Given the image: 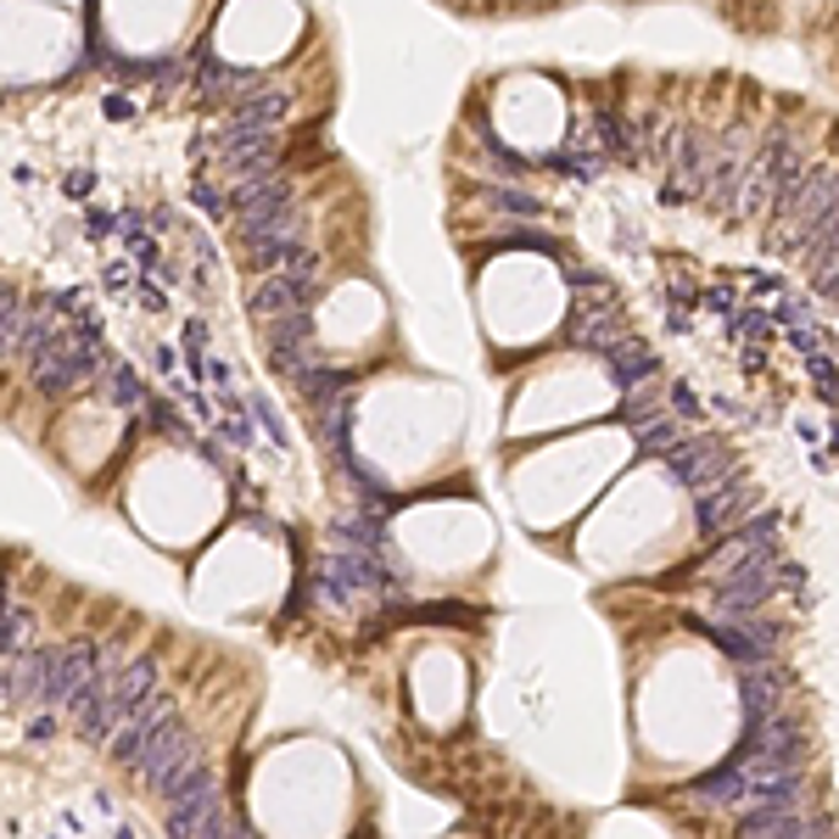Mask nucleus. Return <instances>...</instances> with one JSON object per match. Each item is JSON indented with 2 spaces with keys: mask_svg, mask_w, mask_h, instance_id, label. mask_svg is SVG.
<instances>
[{
  "mask_svg": "<svg viewBox=\"0 0 839 839\" xmlns=\"http://www.w3.org/2000/svg\"><path fill=\"white\" fill-rule=\"evenodd\" d=\"M839 208V168H817V174H806L773 213H778V224H773V246L778 252H789L817 219H828Z\"/></svg>",
  "mask_w": 839,
  "mask_h": 839,
  "instance_id": "obj_1",
  "label": "nucleus"
},
{
  "mask_svg": "<svg viewBox=\"0 0 839 839\" xmlns=\"http://www.w3.org/2000/svg\"><path fill=\"white\" fill-rule=\"evenodd\" d=\"M733 755L750 767V778H762V773H784V767H800V755H806V733H800V722H795V716L773 711V716H762V722H750V733H744V744H739Z\"/></svg>",
  "mask_w": 839,
  "mask_h": 839,
  "instance_id": "obj_2",
  "label": "nucleus"
},
{
  "mask_svg": "<svg viewBox=\"0 0 839 839\" xmlns=\"http://www.w3.org/2000/svg\"><path fill=\"white\" fill-rule=\"evenodd\" d=\"M129 767H135V778H140V784H151V789L162 795L174 778H185V773H197V767H202V750H197V739H191L174 716H168V722L140 744V755H135Z\"/></svg>",
  "mask_w": 839,
  "mask_h": 839,
  "instance_id": "obj_3",
  "label": "nucleus"
},
{
  "mask_svg": "<svg viewBox=\"0 0 839 839\" xmlns=\"http://www.w3.org/2000/svg\"><path fill=\"white\" fill-rule=\"evenodd\" d=\"M314 286H319V280H308V275H297V269H269V275L252 280V291H246V314L264 325V319H275V314L314 308Z\"/></svg>",
  "mask_w": 839,
  "mask_h": 839,
  "instance_id": "obj_4",
  "label": "nucleus"
},
{
  "mask_svg": "<svg viewBox=\"0 0 839 839\" xmlns=\"http://www.w3.org/2000/svg\"><path fill=\"white\" fill-rule=\"evenodd\" d=\"M168 716H174V700H168L162 689H151V694H146L135 711H124V716H118V728L107 733V750H113V762H124V767H129L135 755H140V744H146V739H151V733H157Z\"/></svg>",
  "mask_w": 839,
  "mask_h": 839,
  "instance_id": "obj_5",
  "label": "nucleus"
},
{
  "mask_svg": "<svg viewBox=\"0 0 839 839\" xmlns=\"http://www.w3.org/2000/svg\"><path fill=\"white\" fill-rule=\"evenodd\" d=\"M291 113V91H280V84H264V91H252L241 102L224 107V118H213L219 129H280Z\"/></svg>",
  "mask_w": 839,
  "mask_h": 839,
  "instance_id": "obj_6",
  "label": "nucleus"
},
{
  "mask_svg": "<svg viewBox=\"0 0 839 839\" xmlns=\"http://www.w3.org/2000/svg\"><path fill=\"white\" fill-rule=\"evenodd\" d=\"M235 235L241 241H264V235H302V208L291 202H252L235 208Z\"/></svg>",
  "mask_w": 839,
  "mask_h": 839,
  "instance_id": "obj_7",
  "label": "nucleus"
},
{
  "mask_svg": "<svg viewBox=\"0 0 839 839\" xmlns=\"http://www.w3.org/2000/svg\"><path fill=\"white\" fill-rule=\"evenodd\" d=\"M784 689H789V678H784L773 660H762V671H755V660H744V671H739V694H744V716H750V722L773 716V711L784 705Z\"/></svg>",
  "mask_w": 839,
  "mask_h": 839,
  "instance_id": "obj_8",
  "label": "nucleus"
},
{
  "mask_svg": "<svg viewBox=\"0 0 839 839\" xmlns=\"http://www.w3.org/2000/svg\"><path fill=\"white\" fill-rule=\"evenodd\" d=\"M314 432H319V443L330 448V459L342 465V459L353 454V443H348V432H353V392L330 397V403H314Z\"/></svg>",
  "mask_w": 839,
  "mask_h": 839,
  "instance_id": "obj_9",
  "label": "nucleus"
},
{
  "mask_svg": "<svg viewBox=\"0 0 839 839\" xmlns=\"http://www.w3.org/2000/svg\"><path fill=\"white\" fill-rule=\"evenodd\" d=\"M694 498H700V532H728V527H733V516L744 510L750 487H744L739 476H728L716 492L705 487V492H694Z\"/></svg>",
  "mask_w": 839,
  "mask_h": 839,
  "instance_id": "obj_10",
  "label": "nucleus"
},
{
  "mask_svg": "<svg viewBox=\"0 0 839 839\" xmlns=\"http://www.w3.org/2000/svg\"><path fill=\"white\" fill-rule=\"evenodd\" d=\"M291 386H297V397L314 408V403H330V397H342V392H353L359 381H353V370H336V364H308V370H297L291 375Z\"/></svg>",
  "mask_w": 839,
  "mask_h": 839,
  "instance_id": "obj_11",
  "label": "nucleus"
},
{
  "mask_svg": "<svg viewBox=\"0 0 839 839\" xmlns=\"http://www.w3.org/2000/svg\"><path fill=\"white\" fill-rule=\"evenodd\" d=\"M151 689H157V660H135V655H129V660L113 671V683H107V700H113L118 711H135V705H140Z\"/></svg>",
  "mask_w": 839,
  "mask_h": 839,
  "instance_id": "obj_12",
  "label": "nucleus"
},
{
  "mask_svg": "<svg viewBox=\"0 0 839 839\" xmlns=\"http://www.w3.org/2000/svg\"><path fill=\"white\" fill-rule=\"evenodd\" d=\"M744 789H750V767L739 762V755H728L716 773H705L694 784V800L700 806H733V800H744Z\"/></svg>",
  "mask_w": 839,
  "mask_h": 839,
  "instance_id": "obj_13",
  "label": "nucleus"
},
{
  "mask_svg": "<svg viewBox=\"0 0 839 839\" xmlns=\"http://www.w3.org/2000/svg\"><path fill=\"white\" fill-rule=\"evenodd\" d=\"M689 627H694V633H705V638H711L722 655H733L739 666H744V660H767V655H762V644L750 638V627H744V622H705V616H689Z\"/></svg>",
  "mask_w": 839,
  "mask_h": 839,
  "instance_id": "obj_14",
  "label": "nucleus"
},
{
  "mask_svg": "<svg viewBox=\"0 0 839 839\" xmlns=\"http://www.w3.org/2000/svg\"><path fill=\"white\" fill-rule=\"evenodd\" d=\"M739 833H755V839L762 833H822V822H806L795 806H750Z\"/></svg>",
  "mask_w": 839,
  "mask_h": 839,
  "instance_id": "obj_15",
  "label": "nucleus"
},
{
  "mask_svg": "<svg viewBox=\"0 0 839 839\" xmlns=\"http://www.w3.org/2000/svg\"><path fill=\"white\" fill-rule=\"evenodd\" d=\"M616 308H576L571 319V348H587V353H605L616 342Z\"/></svg>",
  "mask_w": 839,
  "mask_h": 839,
  "instance_id": "obj_16",
  "label": "nucleus"
},
{
  "mask_svg": "<svg viewBox=\"0 0 839 839\" xmlns=\"http://www.w3.org/2000/svg\"><path fill=\"white\" fill-rule=\"evenodd\" d=\"M605 364L616 370V381H622V386H638V381H649V375H655V353H649L644 342H633V336H616V342L605 348Z\"/></svg>",
  "mask_w": 839,
  "mask_h": 839,
  "instance_id": "obj_17",
  "label": "nucleus"
},
{
  "mask_svg": "<svg viewBox=\"0 0 839 839\" xmlns=\"http://www.w3.org/2000/svg\"><path fill=\"white\" fill-rule=\"evenodd\" d=\"M308 336H314V308H291V314H275V319H264V353L275 359V353H286V348L308 342Z\"/></svg>",
  "mask_w": 839,
  "mask_h": 839,
  "instance_id": "obj_18",
  "label": "nucleus"
},
{
  "mask_svg": "<svg viewBox=\"0 0 839 839\" xmlns=\"http://www.w3.org/2000/svg\"><path fill=\"white\" fill-rule=\"evenodd\" d=\"M168 833H224V800L168 806Z\"/></svg>",
  "mask_w": 839,
  "mask_h": 839,
  "instance_id": "obj_19",
  "label": "nucleus"
},
{
  "mask_svg": "<svg viewBox=\"0 0 839 839\" xmlns=\"http://www.w3.org/2000/svg\"><path fill=\"white\" fill-rule=\"evenodd\" d=\"M330 538L375 554V549L386 543V527H381V516H375V510H359V516H342V521H336V532H330Z\"/></svg>",
  "mask_w": 839,
  "mask_h": 839,
  "instance_id": "obj_20",
  "label": "nucleus"
},
{
  "mask_svg": "<svg viewBox=\"0 0 839 839\" xmlns=\"http://www.w3.org/2000/svg\"><path fill=\"white\" fill-rule=\"evenodd\" d=\"M102 386H107V397H113L118 408H135V414H140V408H146V397H151V392H146V381H140L129 364H107Z\"/></svg>",
  "mask_w": 839,
  "mask_h": 839,
  "instance_id": "obj_21",
  "label": "nucleus"
},
{
  "mask_svg": "<svg viewBox=\"0 0 839 839\" xmlns=\"http://www.w3.org/2000/svg\"><path fill=\"white\" fill-rule=\"evenodd\" d=\"M29 633H34V616L18 605V610H0V660H18L23 649H29Z\"/></svg>",
  "mask_w": 839,
  "mask_h": 839,
  "instance_id": "obj_22",
  "label": "nucleus"
},
{
  "mask_svg": "<svg viewBox=\"0 0 839 839\" xmlns=\"http://www.w3.org/2000/svg\"><path fill=\"white\" fill-rule=\"evenodd\" d=\"M29 319H34V302H12L7 314H0V359H18V348H23V330H29Z\"/></svg>",
  "mask_w": 839,
  "mask_h": 839,
  "instance_id": "obj_23",
  "label": "nucleus"
},
{
  "mask_svg": "<svg viewBox=\"0 0 839 839\" xmlns=\"http://www.w3.org/2000/svg\"><path fill=\"white\" fill-rule=\"evenodd\" d=\"M246 414H252V426H258V432H269V443H275V448H286V443H291V437H286L280 408H275L264 392H246Z\"/></svg>",
  "mask_w": 839,
  "mask_h": 839,
  "instance_id": "obj_24",
  "label": "nucleus"
},
{
  "mask_svg": "<svg viewBox=\"0 0 839 839\" xmlns=\"http://www.w3.org/2000/svg\"><path fill=\"white\" fill-rule=\"evenodd\" d=\"M487 202H492L498 213H516V219H538V213H543V202L527 197V191H516V185H492Z\"/></svg>",
  "mask_w": 839,
  "mask_h": 839,
  "instance_id": "obj_25",
  "label": "nucleus"
},
{
  "mask_svg": "<svg viewBox=\"0 0 839 839\" xmlns=\"http://www.w3.org/2000/svg\"><path fill=\"white\" fill-rule=\"evenodd\" d=\"M744 549H773V538H778V510H762V516H750L739 532H733Z\"/></svg>",
  "mask_w": 839,
  "mask_h": 839,
  "instance_id": "obj_26",
  "label": "nucleus"
},
{
  "mask_svg": "<svg viewBox=\"0 0 839 839\" xmlns=\"http://www.w3.org/2000/svg\"><path fill=\"white\" fill-rule=\"evenodd\" d=\"M683 437V426H678V420H638V448H671V443H678Z\"/></svg>",
  "mask_w": 839,
  "mask_h": 839,
  "instance_id": "obj_27",
  "label": "nucleus"
},
{
  "mask_svg": "<svg viewBox=\"0 0 839 839\" xmlns=\"http://www.w3.org/2000/svg\"><path fill=\"white\" fill-rule=\"evenodd\" d=\"M191 202H197V208H208L213 219L235 213V208H230V191H219V185H213L208 174H197V180H191Z\"/></svg>",
  "mask_w": 839,
  "mask_h": 839,
  "instance_id": "obj_28",
  "label": "nucleus"
},
{
  "mask_svg": "<svg viewBox=\"0 0 839 839\" xmlns=\"http://www.w3.org/2000/svg\"><path fill=\"white\" fill-rule=\"evenodd\" d=\"M806 370H811V381H822L817 392H822L828 403H839V364H833L828 353H806Z\"/></svg>",
  "mask_w": 839,
  "mask_h": 839,
  "instance_id": "obj_29",
  "label": "nucleus"
},
{
  "mask_svg": "<svg viewBox=\"0 0 839 839\" xmlns=\"http://www.w3.org/2000/svg\"><path fill=\"white\" fill-rule=\"evenodd\" d=\"M498 241H516V246H538V252H549V258H560V235H549V230H503Z\"/></svg>",
  "mask_w": 839,
  "mask_h": 839,
  "instance_id": "obj_30",
  "label": "nucleus"
},
{
  "mask_svg": "<svg viewBox=\"0 0 839 839\" xmlns=\"http://www.w3.org/2000/svg\"><path fill=\"white\" fill-rule=\"evenodd\" d=\"M118 230V213H107V208H96V213H84V235L91 241H107Z\"/></svg>",
  "mask_w": 839,
  "mask_h": 839,
  "instance_id": "obj_31",
  "label": "nucleus"
},
{
  "mask_svg": "<svg viewBox=\"0 0 839 839\" xmlns=\"http://www.w3.org/2000/svg\"><path fill=\"white\" fill-rule=\"evenodd\" d=\"M789 342H795V353H822V342H828V336H822L817 325H806V319H800V325H795V336H789Z\"/></svg>",
  "mask_w": 839,
  "mask_h": 839,
  "instance_id": "obj_32",
  "label": "nucleus"
},
{
  "mask_svg": "<svg viewBox=\"0 0 839 839\" xmlns=\"http://www.w3.org/2000/svg\"><path fill=\"white\" fill-rule=\"evenodd\" d=\"M700 302H705L711 314H733V291H728V286H705V291H700Z\"/></svg>",
  "mask_w": 839,
  "mask_h": 839,
  "instance_id": "obj_33",
  "label": "nucleus"
},
{
  "mask_svg": "<svg viewBox=\"0 0 839 839\" xmlns=\"http://www.w3.org/2000/svg\"><path fill=\"white\" fill-rule=\"evenodd\" d=\"M62 191H67V197H84V191H91V174H84V168H67V174H62Z\"/></svg>",
  "mask_w": 839,
  "mask_h": 839,
  "instance_id": "obj_34",
  "label": "nucleus"
},
{
  "mask_svg": "<svg viewBox=\"0 0 839 839\" xmlns=\"http://www.w3.org/2000/svg\"><path fill=\"white\" fill-rule=\"evenodd\" d=\"M185 348H191V353L208 348V325H202V319H185Z\"/></svg>",
  "mask_w": 839,
  "mask_h": 839,
  "instance_id": "obj_35",
  "label": "nucleus"
},
{
  "mask_svg": "<svg viewBox=\"0 0 839 839\" xmlns=\"http://www.w3.org/2000/svg\"><path fill=\"white\" fill-rule=\"evenodd\" d=\"M51 733H56V722H51V716H34V722H29V739H34V744H45Z\"/></svg>",
  "mask_w": 839,
  "mask_h": 839,
  "instance_id": "obj_36",
  "label": "nucleus"
},
{
  "mask_svg": "<svg viewBox=\"0 0 839 839\" xmlns=\"http://www.w3.org/2000/svg\"><path fill=\"white\" fill-rule=\"evenodd\" d=\"M671 403H678V408H683V414H689V420H694V414H700V403H694V397H689V392H683V386H671Z\"/></svg>",
  "mask_w": 839,
  "mask_h": 839,
  "instance_id": "obj_37",
  "label": "nucleus"
},
{
  "mask_svg": "<svg viewBox=\"0 0 839 839\" xmlns=\"http://www.w3.org/2000/svg\"><path fill=\"white\" fill-rule=\"evenodd\" d=\"M806 314H811V308H800V302H784V308H778V319H784V325H800Z\"/></svg>",
  "mask_w": 839,
  "mask_h": 839,
  "instance_id": "obj_38",
  "label": "nucleus"
},
{
  "mask_svg": "<svg viewBox=\"0 0 839 839\" xmlns=\"http://www.w3.org/2000/svg\"><path fill=\"white\" fill-rule=\"evenodd\" d=\"M102 107H107V113H113V118H129V113H135V107H129V102H124V96H107V102H102Z\"/></svg>",
  "mask_w": 839,
  "mask_h": 839,
  "instance_id": "obj_39",
  "label": "nucleus"
},
{
  "mask_svg": "<svg viewBox=\"0 0 839 839\" xmlns=\"http://www.w3.org/2000/svg\"><path fill=\"white\" fill-rule=\"evenodd\" d=\"M822 302H833V308H839V275H833V280L822 286Z\"/></svg>",
  "mask_w": 839,
  "mask_h": 839,
  "instance_id": "obj_40",
  "label": "nucleus"
},
{
  "mask_svg": "<svg viewBox=\"0 0 839 839\" xmlns=\"http://www.w3.org/2000/svg\"><path fill=\"white\" fill-rule=\"evenodd\" d=\"M12 302H18V291H7V286H0V314H7Z\"/></svg>",
  "mask_w": 839,
  "mask_h": 839,
  "instance_id": "obj_41",
  "label": "nucleus"
}]
</instances>
